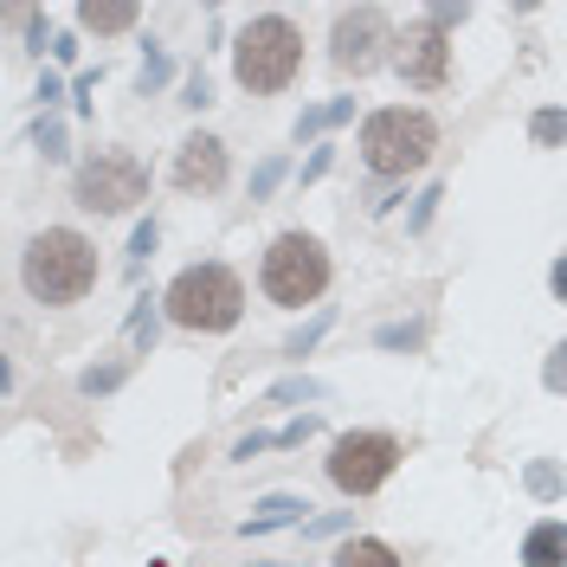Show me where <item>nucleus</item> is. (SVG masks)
I'll return each instance as SVG.
<instances>
[{"label":"nucleus","mask_w":567,"mask_h":567,"mask_svg":"<svg viewBox=\"0 0 567 567\" xmlns=\"http://www.w3.org/2000/svg\"><path fill=\"white\" fill-rule=\"evenodd\" d=\"M297 65H303V33L284 13H258L246 33H239V45H233V71H239V84L258 91V97L284 91L297 78Z\"/></svg>","instance_id":"nucleus-3"},{"label":"nucleus","mask_w":567,"mask_h":567,"mask_svg":"<svg viewBox=\"0 0 567 567\" xmlns=\"http://www.w3.org/2000/svg\"><path fill=\"white\" fill-rule=\"evenodd\" d=\"M529 491H535V496H555V491H561L555 464H529Z\"/></svg>","instance_id":"nucleus-19"},{"label":"nucleus","mask_w":567,"mask_h":567,"mask_svg":"<svg viewBox=\"0 0 567 567\" xmlns=\"http://www.w3.org/2000/svg\"><path fill=\"white\" fill-rule=\"evenodd\" d=\"M130 251H136V258H148V251H155V226H136V246H130Z\"/></svg>","instance_id":"nucleus-24"},{"label":"nucleus","mask_w":567,"mask_h":567,"mask_svg":"<svg viewBox=\"0 0 567 567\" xmlns=\"http://www.w3.org/2000/svg\"><path fill=\"white\" fill-rule=\"evenodd\" d=\"M78 207L91 213H130L148 194V168H142L136 155H123V148H97L84 168H78Z\"/></svg>","instance_id":"nucleus-7"},{"label":"nucleus","mask_w":567,"mask_h":567,"mask_svg":"<svg viewBox=\"0 0 567 567\" xmlns=\"http://www.w3.org/2000/svg\"><path fill=\"white\" fill-rule=\"evenodd\" d=\"M555 297H561V303H567V258H561V265H555Z\"/></svg>","instance_id":"nucleus-25"},{"label":"nucleus","mask_w":567,"mask_h":567,"mask_svg":"<svg viewBox=\"0 0 567 567\" xmlns=\"http://www.w3.org/2000/svg\"><path fill=\"white\" fill-rule=\"evenodd\" d=\"M393 65H400V78H406V84H420V91H439V84H445V71H452V45H445V33H439L432 20H420L413 33L400 39Z\"/></svg>","instance_id":"nucleus-9"},{"label":"nucleus","mask_w":567,"mask_h":567,"mask_svg":"<svg viewBox=\"0 0 567 567\" xmlns=\"http://www.w3.org/2000/svg\"><path fill=\"white\" fill-rule=\"evenodd\" d=\"M464 13H471V7H425V20H432L439 33H445V27H458Z\"/></svg>","instance_id":"nucleus-22"},{"label":"nucleus","mask_w":567,"mask_h":567,"mask_svg":"<svg viewBox=\"0 0 567 567\" xmlns=\"http://www.w3.org/2000/svg\"><path fill=\"white\" fill-rule=\"evenodd\" d=\"M168 317L181 329H200V336H219V329H233L239 310H246V284L233 278L226 265H187L175 284H168Z\"/></svg>","instance_id":"nucleus-4"},{"label":"nucleus","mask_w":567,"mask_h":567,"mask_svg":"<svg viewBox=\"0 0 567 567\" xmlns=\"http://www.w3.org/2000/svg\"><path fill=\"white\" fill-rule=\"evenodd\" d=\"M265 297L284 303V310H303V303H317L322 290H329V251L310 239V233H278L271 251H265Z\"/></svg>","instance_id":"nucleus-5"},{"label":"nucleus","mask_w":567,"mask_h":567,"mask_svg":"<svg viewBox=\"0 0 567 567\" xmlns=\"http://www.w3.org/2000/svg\"><path fill=\"white\" fill-rule=\"evenodd\" d=\"M336 567H400V555L374 535H354L349 548H336Z\"/></svg>","instance_id":"nucleus-14"},{"label":"nucleus","mask_w":567,"mask_h":567,"mask_svg":"<svg viewBox=\"0 0 567 567\" xmlns=\"http://www.w3.org/2000/svg\"><path fill=\"white\" fill-rule=\"evenodd\" d=\"M278 181H284V162H278V155H271V162H265V168L251 175V200H265V194H271Z\"/></svg>","instance_id":"nucleus-18"},{"label":"nucleus","mask_w":567,"mask_h":567,"mask_svg":"<svg viewBox=\"0 0 567 567\" xmlns=\"http://www.w3.org/2000/svg\"><path fill=\"white\" fill-rule=\"evenodd\" d=\"M20 278L33 290V303H78L97 284V246L71 226H45L20 258Z\"/></svg>","instance_id":"nucleus-1"},{"label":"nucleus","mask_w":567,"mask_h":567,"mask_svg":"<svg viewBox=\"0 0 567 567\" xmlns=\"http://www.w3.org/2000/svg\"><path fill=\"white\" fill-rule=\"evenodd\" d=\"M523 567H567V523H535L523 542Z\"/></svg>","instance_id":"nucleus-11"},{"label":"nucleus","mask_w":567,"mask_h":567,"mask_svg":"<svg viewBox=\"0 0 567 567\" xmlns=\"http://www.w3.org/2000/svg\"><path fill=\"white\" fill-rule=\"evenodd\" d=\"M432 148H439V123L425 116V110H374L368 123H361V162L374 168V175H420L425 162H432Z\"/></svg>","instance_id":"nucleus-2"},{"label":"nucleus","mask_w":567,"mask_h":567,"mask_svg":"<svg viewBox=\"0 0 567 567\" xmlns=\"http://www.w3.org/2000/svg\"><path fill=\"white\" fill-rule=\"evenodd\" d=\"M116 381H123V368H91V374H84V393H110Z\"/></svg>","instance_id":"nucleus-20"},{"label":"nucleus","mask_w":567,"mask_h":567,"mask_svg":"<svg viewBox=\"0 0 567 567\" xmlns=\"http://www.w3.org/2000/svg\"><path fill=\"white\" fill-rule=\"evenodd\" d=\"M175 187L181 194H213V187H226V142L219 136H187L181 142Z\"/></svg>","instance_id":"nucleus-10"},{"label":"nucleus","mask_w":567,"mask_h":567,"mask_svg":"<svg viewBox=\"0 0 567 567\" xmlns=\"http://www.w3.org/2000/svg\"><path fill=\"white\" fill-rule=\"evenodd\" d=\"M155 84H168V59L162 52H148V65H142V91H155Z\"/></svg>","instance_id":"nucleus-21"},{"label":"nucleus","mask_w":567,"mask_h":567,"mask_svg":"<svg viewBox=\"0 0 567 567\" xmlns=\"http://www.w3.org/2000/svg\"><path fill=\"white\" fill-rule=\"evenodd\" d=\"M354 116V104L342 97V104H322V110H310V116H297V142L303 136H317V130H329V123H349Z\"/></svg>","instance_id":"nucleus-15"},{"label":"nucleus","mask_w":567,"mask_h":567,"mask_svg":"<svg viewBox=\"0 0 567 567\" xmlns=\"http://www.w3.org/2000/svg\"><path fill=\"white\" fill-rule=\"evenodd\" d=\"M388 45H400V39H393V27H388L381 7H342V13H336V33H329V59H336V71L368 78V71H381L393 59Z\"/></svg>","instance_id":"nucleus-8"},{"label":"nucleus","mask_w":567,"mask_h":567,"mask_svg":"<svg viewBox=\"0 0 567 567\" xmlns=\"http://www.w3.org/2000/svg\"><path fill=\"white\" fill-rule=\"evenodd\" d=\"M303 496H265L258 509H251V523H246V535H265V529H284V523H303Z\"/></svg>","instance_id":"nucleus-12"},{"label":"nucleus","mask_w":567,"mask_h":567,"mask_svg":"<svg viewBox=\"0 0 567 567\" xmlns=\"http://www.w3.org/2000/svg\"><path fill=\"white\" fill-rule=\"evenodd\" d=\"M542 388H548V393H567V342L548 354V368H542Z\"/></svg>","instance_id":"nucleus-17"},{"label":"nucleus","mask_w":567,"mask_h":567,"mask_svg":"<svg viewBox=\"0 0 567 567\" xmlns=\"http://www.w3.org/2000/svg\"><path fill=\"white\" fill-rule=\"evenodd\" d=\"M78 20H84L91 33H123V27H136V7H130V0H84Z\"/></svg>","instance_id":"nucleus-13"},{"label":"nucleus","mask_w":567,"mask_h":567,"mask_svg":"<svg viewBox=\"0 0 567 567\" xmlns=\"http://www.w3.org/2000/svg\"><path fill=\"white\" fill-rule=\"evenodd\" d=\"M39 148H45V155H65V130H59V123H39Z\"/></svg>","instance_id":"nucleus-23"},{"label":"nucleus","mask_w":567,"mask_h":567,"mask_svg":"<svg viewBox=\"0 0 567 567\" xmlns=\"http://www.w3.org/2000/svg\"><path fill=\"white\" fill-rule=\"evenodd\" d=\"M529 136L542 142V148H561V142H567V110H535Z\"/></svg>","instance_id":"nucleus-16"},{"label":"nucleus","mask_w":567,"mask_h":567,"mask_svg":"<svg viewBox=\"0 0 567 567\" xmlns=\"http://www.w3.org/2000/svg\"><path fill=\"white\" fill-rule=\"evenodd\" d=\"M400 464V439L393 432H342L329 445V484L342 496H374Z\"/></svg>","instance_id":"nucleus-6"}]
</instances>
